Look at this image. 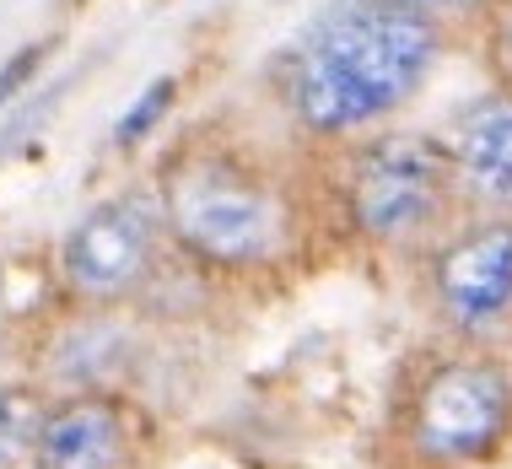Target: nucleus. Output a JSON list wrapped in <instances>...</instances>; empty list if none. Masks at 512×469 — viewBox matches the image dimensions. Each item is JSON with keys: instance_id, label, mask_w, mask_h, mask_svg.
<instances>
[{"instance_id": "2", "label": "nucleus", "mask_w": 512, "mask_h": 469, "mask_svg": "<svg viewBox=\"0 0 512 469\" xmlns=\"http://www.w3.org/2000/svg\"><path fill=\"white\" fill-rule=\"evenodd\" d=\"M168 227L211 265H248L275 243V200L221 157H189L168 178Z\"/></svg>"}, {"instance_id": "7", "label": "nucleus", "mask_w": 512, "mask_h": 469, "mask_svg": "<svg viewBox=\"0 0 512 469\" xmlns=\"http://www.w3.org/2000/svg\"><path fill=\"white\" fill-rule=\"evenodd\" d=\"M38 469H119L124 459V416L103 394H71L38 416L33 432Z\"/></svg>"}, {"instance_id": "8", "label": "nucleus", "mask_w": 512, "mask_h": 469, "mask_svg": "<svg viewBox=\"0 0 512 469\" xmlns=\"http://www.w3.org/2000/svg\"><path fill=\"white\" fill-rule=\"evenodd\" d=\"M453 162L496 205H512V98L475 103L459 124Z\"/></svg>"}, {"instance_id": "3", "label": "nucleus", "mask_w": 512, "mask_h": 469, "mask_svg": "<svg viewBox=\"0 0 512 469\" xmlns=\"http://www.w3.org/2000/svg\"><path fill=\"white\" fill-rule=\"evenodd\" d=\"M453 168L459 162L426 135H383V141L362 146L351 173L356 227L372 238H405L415 227H432L437 211L448 205Z\"/></svg>"}, {"instance_id": "6", "label": "nucleus", "mask_w": 512, "mask_h": 469, "mask_svg": "<svg viewBox=\"0 0 512 469\" xmlns=\"http://www.w3.org/2000/svg\"><path fill=\"white\" fill-rule=\"evenodd\" d=\"M437 297L459 329L496 324L512 308V222L469 227L437 259Z\"/></svg>"}, {"instance_id": "9", "label": "nucleus", "mask_w": 512, "mask_h": 469, "mask_svg": "<svg viewBox=\"0 0 512 469\" xmlns=\"http://www.w3.org/2000/svg\"><path fill=\"white\" fill-rule=\"evenodd\" d=\"M173 76H162V81H151V87L141 92V98L130 103V114H124L119 124H114V146H141L151 130L162 124V114L173 108Z\"/></svg>"}, {"instance_id": "1", "label": "nucleus", "mask_w": 512, "mask_h": 469, "mask_svg": "<svg viewBox=\"0 0 512 469\" xmlns=\"http://www.w3.org/2000/svg\"><path fill=\"white\" fill-rule=\"evenodd\" d=\"M437 27L405 0H356L318 22L297 60V114L313 130H356L389 114L426 81Z\"/></svg>"}, {"instance_id": "5", "label": "nucleus", "mask_w": 512, "mask_h": 469, "mask_svg": "<svg viewBox=\"0 0 512 469\" xmlns=\"http://www.w3.org/2000/svg\"><path fill=\"white\" fill-rule=\"evenodd\" d=\"M507 372L496 362H448L426 378L415 405V443L432 459H469L507 426Z\"/></svg>"}, {"instance_id": "10", "label": "nucleus", "mask_w": 512, "mask_h": 469, "mask_svg": "<svg viewBox=\"0 0 512 469\" xmlns=\"http://www.w3.org/2000/svg\"><path fill=\"white\" fill-rule=\"evenodd\" d=\"M44 54H49L44 44H27V49H17L6 65H0V108H6V103H11V98H17V92L27 87V81L38 76V65H44Z\"/></svg>"}, {"instance_id": "11", "label": "nucleus", "mask_w": 512, "mask_h": 469, "mask_svg": "<svg viewBox=\"0 0 512 469\" xmlns=\"http://www.w3.org/2000/svg\"><path fill=\"white\" fill-rule=\"evenodd\" d=\"M405 6L421 11V6H475V0H405Z\"/></svg>"}, {"instance_id": "4", "label": "nucleus", "mask_w": 512, "mask_h": 469, "mask_svg": "<svg viewBox=\"0 0 512 469\" xmlns=\"http://www.w3.org/2000/svg\"><path fill=\"white\" fill-rule=\"evenodd\" d=\"M151 248H157V222L141 200H103L65 232L60 270L65 286L87 302H119L146 281Z\"/></svg>"}]
</instances>
